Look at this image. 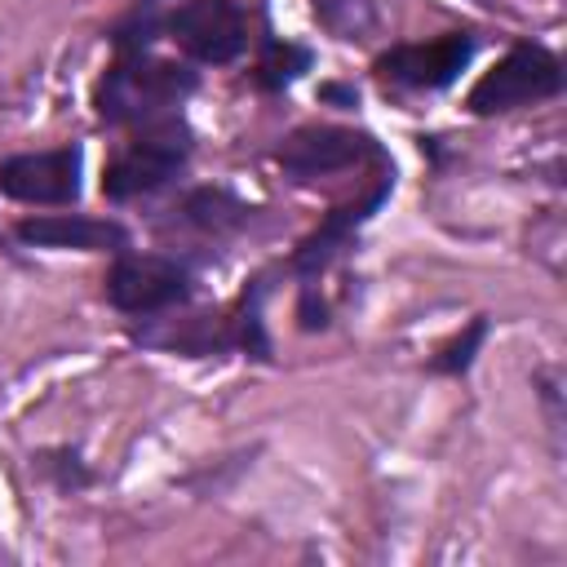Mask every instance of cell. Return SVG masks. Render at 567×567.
Here are the masks:
<instances>
[{
    "label": "cell",
    "mask_w": 567,
    "mask_h": 567,
    "mask_svg": "<svg viewBox=\"0 0 567 567\" xmlns=\"http://www.w3.org/2000/svg\"><path fill=\"white\" fill-rule=\"evenodd\" d=\"M195 89V75L164 58H124L106 71L97 89L102 120H155L159 111L177 106Z\"/></svg>",
    "instance_id": "obj_1"
},
{
    "label": "cell",
    "mask_w": 567,
    "mask_h": 567,
    "mask_svg": "<svg viewBox=\"0 0 567 567\" xmlns=\"http://www.w3.org/2000/svg\"><path fill=\"white\" fill-rule=\"evenodd\" d=\"M18 239L40 244V248H80V252L124 248V230L115 221H93V217H75V213L27 217V221H18Z\"/></svg>",
    "instance_id": "obj_9"
},
{
    "label": "cell",
    "mask_w": 567,
    "mask_h": 567,
    "mask_svg": "<svg viewBox=\"0 0 567 567\" xmlns=\"http://www.w3.org/2000/svg\"><path fill=\"white\" fill-rule=\"evenodd\" d=\"M306 66V53L301 49H292V44H270V53H266V62H261V80L270 84V89H279V84H288L297 71Z\"/></svg>",
    "instance_id": "obj_11"
},
{
    "label": "cell",
    "mask_w": 567,
    "mask_h": 567,
    "mask_svg": "<svg viewBox=\"0 0 567 567\" xmlns=\"http://www.w3.org/2000/svg\"><path fill=\"white\" fill-rule=\"evenodd\" d=\"M190 142H186V128L182 124H159L151 133H142L137 142H128L111 164H106V177H102V190L111 199H133V195H146L155 186H164L182 159H186Z\"/></svg>",
    "instance_id": "obj_3"
},
{
    "label": "cell",
    "mask_w": 567,
    "mask_h": 567,
    "mask_svg": "<svg viewBox=\"0 0 567 567\" xmlns=\"http://www.w3.org/2000/svg\"><path fill=\"white\" fill-rule=\"evenodd\" d=\"M0 190L22 204H71L80 195V151H31L0 164Z\"/></svg>",
    "instance_id": "obj_5"
},
{
    "label": "cell",
    "mask_w": 567,
    "mask_h": 567,
    "mask_svg": "<svg viewBox=\"0 0 567 567\" xmlns=\"http://www.w3.org/2000/svg\"><path fill=\"white\" fill-rule=\"evenodd\" d=\"M483 332H487V323H483V319H474V323H470V332H465L461 341H452V346H447V350L434 359V368H439V372H461V368H470L474 346L483 341Z\"/></svg>",
    "instance_id": "obj_13"
},
{
    "label": "cell",
    "mask_w": 567,
    "mask_h": 567,
    "mask_svg": "<svg viewBox=\"0 0 567 567\" xmlns=\"http://www.w3.org/2000/svg\"><path fill=\"white\" fill-rule=\"evenodd\" d=\"M168 35L199 62H230L248 44L244 13L230 0H186L168 13Z\"/></svg>",
    "instance_id": "obj_4"
},
{
    "label": "cell",
    "mask_w": 567,
    "mask_h": 567,
    "mask_svg": "<svg viewBox=\"0 0 567 567\" xmlns=\"http://www.w3.org/2000/svg\"><path fill=\"white\" fill-rule=\"evenodd\" d=\"M377 146L372 137L354 133V128H332V124H310V128H297L292 137H284L279 146V164L284 173L292 177H328V173H341V168H354L363 159H372Z\"/></svg>",
    "instance_id": "obj_8"
},
{
    "label": "cell",
    "mask_w": 567,
    "mask_h": 567,
    "mask_svg": "<svg viewBox=\"0 0 567 567\" xmlns=\"http://www.w3.org/2000/svg\"><path fill=\"white\" fill-rule=\"evenodd\" d=\"M470 58H474V35L452 31V35H439L430 44H399V49L381 53L377 71L403 89H443L465 71Z\"/></svg>",
    "instance_id": "obj_7"
},
{
    "label": "cell",
    "mask_w": 567,
    "mask_h": 567,
    "mask_svg": "<svg viewBox=\"0 0 567 567\" xmlns=\"http://www.w3.org/2000/svg\"><path fill=\"white\" fill-rule=\"evenodd\" d=\"M190 213H195V221L199 226H226V221H235V213H244L230 195H221V190H199L195 199H190Z\"/></svg>",
    "instance_id": "obj_12"
},
{
    "label": "cell",
    "mask_w": 567,
    "mask_h": 567,
    "mask_svg": "<svg viewBox=\"0 0 567 567\" xmlns=\"http://www.w3.org/2000/svg\"><path fill=\"white\" fill-rule=\"evenodd\" d=\"M381 190H385V186H377V190H372L363 204H354V208H337V213L323 221V230H315V235L301 244V252H297V261H292V266H297V270H306V275L323 270V266L332 261V252L346 244V235L368 217V208H377V204H381Z\"/></svg>",
    "instance_id": "obj_10"
},
{
    "label": "cell",
    "mask_w": 567,
    "mask_h": 567,
    "mask_svg": "<svg viewBox=\"0 0 567 567\" xmlns=\"http://www.w3.org/2000/svg\"><path fill=\"white\" fill-rule=\"evenodd\" d=\"M186 292H190V275L168 257H120L106 279V297L128 315L168 310Z\"/></svg>",
    "instance_id": "obj_6"
},
{
    "label": "cell",
    "mask_w": 567,
    "mask_h": 567,
    "mask_svg": "<svg viewBox=\"0 0 567 567\" xmlns=\"http://www.w3.org/2000/svg\"><path fill=\"white\" fill-rule=\"evenodd\" d=\"M558 89H563L558 58L545 53L540 44H518L470 89V111L474 115H496V111H514L523 102L554 97Z\"/></svg>",
    "instance_id": "obj_2"
},
{
    "label": "cell",
    "mask_w": 567,
    "mask_h": 567,
    "mask_svg": "<svg viewBox=\"0 0 567 567\" xmlns=\"http://www.w3.org/2000/svg\"><path fill=\"white\" fill-rule=\"evenodd\" d=\"M315 4V13L323 18V22H332V27H341V18L354 9V0H310Z\"/></svg>",
    "instance_id": "obj_14"
}]
</instances>
